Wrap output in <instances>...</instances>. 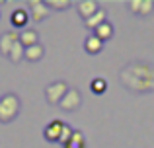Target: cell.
<instances>
[{
	"label": "cell",
	"instance_id": "1",
	"mask_svg": "<svg viewBox=\"0 0 154 148\" xmlns=\"http://www.w3.org/2000/svg\"><path fill=\"white\" fill-rule=\"evenodd\" d=\"M123 88L133 94H150L154 92V65L144 61H133L119 72Z\"/></svg>",
	"mask_w": 154,
	"mask_h": 148
},
{
	"label": "cell",
	"instance_id": "16",
	"mask_svg": "<svg viewBox=\"0 0 154 148\" xmlns=\"http://www.w3.org/2000/svg\"><path fill=\"white\" fill-rule=\"evenodd\" d=\"M23 55H26V47L22 45V43H16L14 47H12V51H10V55H8V59H10L14 65H18L20 61H23Z\"/></svg>",
	"mask_w": 154,
	"mask_h": 148
},
{
	"label": "cell",
	"instance_id": "18",
	"mask_svg": "<svg viewBox=\"0 0 154 148\" xmlns=\"http://www.w3.org/2000/svg\"><path fill=\"white\" fill-rule=\"evenodd\" d=\"M64 148H86V138H84V134L80 133V131H74V133H72V138L68 140V144Z\"/></svg>",
	"mask_w": 154,
	"mask_h": 148
},
{
	"label": "cell",
	"instance_id": "20",
	"mask_svg": "<svg viewBox=\"0 0 154 148\" xmlns=\"http://www.w3.org/2000/svg\"><path fill=\"white\" fill-rule=\"evenodd\" d=\"M72 133H74V129H70L68 125H64V129H63V134H60V140H59V144L66 146V144H68V140L72 138Z\"/></svg>",
	"mask_w": 154,
	"mask_h": 148
},
{
	"label": "cell",
	"instance_id": "19",
	"mask_svg": "<svg viewBox=\"0 0 154 148\" xmlns=\"http://www.w3.org/2000/svg\"><path fill=\"white\" fill-rule=\"evenodd\" d=\"M45 4L49 10H57V12H63L70 8V0H47Z\"/></svg>",
	"mask_w": 154,
	"mask_h": 148
},
{
	"label": "cell",
	"instance_id": "2",
	"mask_svg": "<svg viewBox=\"0 0 154 148\" xmlns=\"http://www.w3.org/2000/svg\"><path fill=\"white\" fill-rule=\"evenodd\" d=\"M22 111V99L16 94H4L0 98V123H12Z\"/></svg>",
	"mask_w": 154,
	"mask_h": 148
},
{
	"label": "cell",
	"instance_id": "14",
	"mask_svg": "<svg viewBox=\"0 0 154 148\" xmlns=\"http://www.w3.org/2000/svg\"><path fill=\"white\" fill-rule=\"evenodd\" d=\"M43 57H45V47H43L41 43H37V45L27 47V49H26L23 61H27V62H37V61H41Z\"/></svg>",
	"mask_w": 154,
	"mask_h": 148
},
{
	"label": "cell",
	"instance_id": "4",
	"mask_svg": "<svg viewBox=\"0 0 154 148\" xmlns=\"http://www.w3.org/2000/svg\"><path fill=\"white\" fill-rule=\"evenodd\" d=\"M49 8L43 0H27V14H29V20H33L35 23L43 22V20L49 18Z\"/></svg>",
	"mask_w": 154,
	"mask_h": 148
},
{
	"label": "cell",
	"instance_id": "11",
	"mask_svg": "<svg viewBox=\"0 0 154 148\" xmlns=\"http://www.w3.org/2000/svg\"><path fill=\"white\" fill-rule=\"evenodd\" d=\"M103 49V41H100L94 33H90L86 39H84V51L88 55H100Z\"/></svg>",
	"mask_w": 154,
	"mask_h": 148
},
{
	"label": "cell",
	"instance_id": "6",
	"mask_svg": "<svg viewBox=\"0 0 154 148\" xmlns=\"http://www.w3.org/2000/svg\"><path fill=\"white\" fill-rule=\"evenodd\" d=\"M66 123H63L60 119H53L49 125L43 129V138L47 142H59L60 140V134H63V129Z\"/></svg>",
	"mask_w": 154,
	"mask_h": 148
},
{
	"label": "cell",
	"instance_id": "8",
	"mask_svg": "<svg viewBox=\"0 0 154 148\" xmlns=\"http://www.w3.org/2000/svg\"><path fill=\"white\" fill-rule=\"evenodd\" d=\"M127 8L137 16H150L154 12V0H129Z\"/></svg>",
	"mask_w": 154,
	"mask_h": 148
},
{
	"label": "cell",
	"instance_id": "3",
	"mask_svg": "<svg viewBox=\"0 0 154 148\" xmlns=\"http://www.w3.org/2000/svg\"><path fill=\"white\" fill-rule=\"evenodd\" d=\"M68 90H70L68 84L63 82V80L51 82L49 86L45 88V99H47V103H49V105H59V103L63 101V98L66 95Z\"/></svg>",
	"mask_w": 154,
	"mask_h": 148
},
{
	"label": "cell",
	"instance_id": "15",
	"mask_svg": "<svg viewBox=\"0 0 154 148\" xmlns=\"http://www.w3.org/2000/svg\"><path fill=\"white\" fill-rule=\"evenodd\" d=\"M105 22H107V14H105V10H102V8H100V10L96 12L92 18H88L86 22H84V26H86L90 31H94L96 27H100V26H102V23H105Z\"/></svg>",
	"mask_w": 154,
	"mask_h": 148
},
{
	"label": "cell",
	"instance_id": "17",
	"mask_svg": "<svg viewBox=\"0 0 154 148\" xmlns=\"http://www.w3.org/2000/svg\"><path fill=\"white\" fill-rule=\"evenodd\" d=\"M90 90H92V94H96V95H102L107 92V82H105V78H94L90 82Z\"/></svg>",
	"mask_w": 154,
	"mask_h": 148
},
{
	"label": "cell",
	"instance_id": "10",
	"mask_svg": "<svg viewBox=\"0 0 154 148\" xmlns=\"http://www.w3.org/2000/svg\"><path fill=\"white\" fill-rule=\"evenodd\" d=\"M10 23L14 27H18V29H26V26L29 23V14H27L26 8H18V10H14L10 14Z\"/></svg>",
	"mask_w": 154,
	"mask_h": 148
},
{
	"label": "cell",
	"instance_id": "9",
	"mask_svg": "<svg viewBox=\"0 0 154 148\" xmlns=\"http://www.w3.org/2000/svg\"><path fill=\"white\" fill-rule=\"evenodd\" d=\"M76 10H78V16L86 22L88 18H92V16L100 10V4L96 2V0H80V2L76 4Z\"/></svg>",
	"mask_w": 154,
	"mask_h": 148
},
{
	"label": "cell",
	"instance_id": "7",
	"mask_svg": "<svg viewBox=\"0 0 154 148\" xmlns=\"http://www.w3.org/2000/svg\"><path fill=\"white\" fill-rule=\"evenodd\" d=\"M18 41H20V33L16 29L4 31V33L0 35V55L8 57V55H10V51H12V47H14Z\"/></svg>",
	"mask_w": 154,
	"mask_h": 148
},
{
	"label": "cell",
	"instance_id": "5",
	"mask_svg": "<svg viewBox=\"0 0 154 148\" xmlns=\"http://www.w3.org/2000/svg\"><path fill=\"white\" fill-rule=\"evenodd\" d=\"M80 105H82V94L76 88H70L66 92V95L63 98V101L59 103V107L63 111H66V113H72V111L80 109Z\"/></svg>",
	"mask_w": 154,
	"mask_h": 148
},
{
	"label": "cell",
	"instance_id": "12",
	"mask_svg": "<svg viewBox=\"0 0 154 148\" xmlns=\"http://www.w3.org/2000/svg\"><path fill=\"white\" fill-rule=\"evenodd\" d=\"M20 43H22L23 47H33L39 43V33L35 29H31V27H26L23 31H20Z\"/></svg>",
	"mask_w": 154,
	"mask_h": 148
},
{
	"label": "cell",
	"instance_id": "13",
	"mask_svg": "<svg viewBox=\"0 0 154 148\" xmlns=\"http://www.w3.org/2000/svg\"><path fill=\"white\" fill-rule=\"evenodd\" d=\"M92 33L96 35V37L100 39V41H111L113 39V33H115V29H113V23L111 22H105V23H102L100 27H96Z\"/></svg>",
	"mask_w": 154,
	"mask_h": 148
}]
</instances>
